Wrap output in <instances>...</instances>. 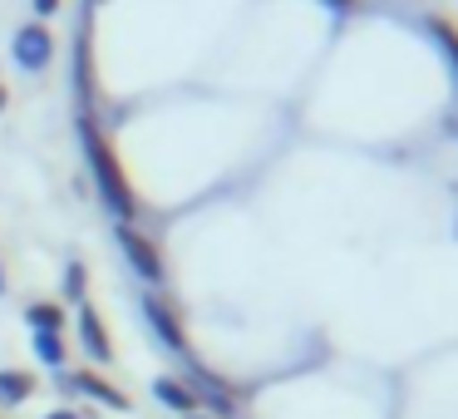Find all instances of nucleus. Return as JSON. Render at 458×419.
Masks as SVG:
<instances>
[{
    "label": "nucleus",
    "mask_w": 458,
    "mask_h": 419,
    "mask_svg": "<svg viewBox=\"0 0 458 419\" xmlns=\"http://www.w3.org/2000/svg\"><path fill=\"white\" fill-rule=\"evenodd\" d=\"M80 139H84V153H89L94 183H99V198L109 202V212L119 222H133V218H139V198H133L129 173H123V163H119V153H114L109 133H104L94 119H80Z\"/></svg>",
    "instance_id": "1"
},
{
    "label": "nucleus",
    "mask_w": 458,
    "mask_h": 419,
    "mask_svg": "<svg viewBox=\"0 0 458 419\" xmlns=\"http://www.w3.org/2000/svg\"><path fill=\"white\" fill-rule=\"evenodd\" d=\"M11 50H15V60H21V70L40 74L45 64L55 60V35H50V25H45V21L21 25V30H15V40H11Z\"/></svg>",
    "instance_id": "2"
},
{
    "label": "nucleus",
    "mask_w": 458,
    "mask_h": 419,
    "mask_svg": "<svg viewBox=\"0 0 458 419\" xmlns=\"http://www.w3.org/2000/svg\"><path fill=\"white\" fill-rule=\"evenodd\" d=\"M119 247L129 252L133 271H139L143 281H153V286H158V281H163V257H158V247H153V242L143 237V232H133L129 222L119 227Z\"/></svg>",
    "instance_id": "3"
},
{
    "label": "nucleus",
    "mask_w": 458,
    "mask_h": 419,
    "mask_svg": "<svg viewBox=\"0 0 458 419\" xmlns=\"http://www.w3.org/2000/svg\"><path fill=\"white\" fill-rule=\"evenodd\" d=\"M143 316H148V326L158 330V340L168 350H188V336H182V321L173 316V306L163 296H143Z\"/></svg>",
    "instance_id": "4"
},
{
    "label": "nucleus",
    "mask_w": 458,
    "mask_h": 419,
    "mask_svg": "<svg viewBox=\"0 0 458 419\" xmlns=\"http://www.w3.org/2000/svg\"><path fill=\"white\" fill-rule=\"evenodd\" d=\"M80 340H84V350H89L94 360H114V340H109L104 316L94 306H80Z\"/></svg>",
    "instance_id": "5"
},
{
    "label": "nucleus",
    "mask_w": 458,
    "mask_h": 419,
    "mask_svg": "<svg viewBox=\"0 0 458 419\" xmlns=\"http://www.w3.org/2000/svg\"><path fill=\"white\" fill-rule=\"evenodd\" d=\"M153 395H158L168 409H178V415H198V409H202L198 389H192L188 380H173V375H158V380H153Z\"/></svg>",
    "instance_id": "6"
},
{
    "label": "nucleus",
    "mask_w": 458,
    "mask_h": 419,
    "mask_svg": "<svg viewBox=\"0 0 458 419\" xmlns=\"http://www.w3.org/2000/svg\"><path fill=\"white\" fill-rule=\"evenodd\" d=\"M74 389L99 399V405H109V409H129V395H123L119 385H109L104 375H94V370H74Z\"/></svg>",
    "instance_id": "7"
},
{
    "label": "nucleus",
    "mask_w": 458,
    "mask_h": 419,
    "mask_svg": "<svg viewBox=\"0 0 458 419\" xmlns=\"http://www.w3.org/2000/svg\"><path fill=\"white\" fill-rule=\"evenodd\" d=\"M188 380H192V385L202 389L198 399H208V405L217 409V415H237V405H232L227 385H222V380H212V375H208V370H202V365H192V370H188Z\"/></svg>",
    "instance_id": "8"
},
{
    "label": "nucleus",
    "mask_w": 458,
    "mask_h": 419,
    "mask_svg": "<svg viewBox=\"0 0 458 419\" xmlns=\"http://www.w3.org/2000/svg\"><path fill=\"white\" fill-rule=\"evenodd\" d=\"M35 395V375L25 370H0V405H21Z\"/></svg>",
    "instance_id": "9"
},
{
    "label": "nucleus",
    "mask_w": 458,
    "mask_h": 419,
    "mask_svg": "<svg viewBox=\"0 0 458 419\" xmlns=\"http://www.w3.org/2000/svg\"><path fill=\"white\" fill-rule=\"evenodd\" d=\"M25 321H30L35 330H64V306L60 301H35V306L25 311Z\"/></svg>",
    "instance_id": "10"
},
{
    "label": "nucleus",
    "mask_w": 458,
    "mask_h": 419,
    "mask_svg": "<svg viewBox=\"0 0 458 419\" xmlns=\"http://www.w3.org/2000/svg\"><path fill=\"white\" fill-rule=\"evenodd\" d=\"M35 355H40L45 365L60 370L64 365V336H60V330H35Z\"/></svg>",
    "instance_id": "11"
},
{
    "label": "nucleus",
    "mask_w": 458,
    "mask_h": 419,
    "mask_svg": "<svg viewBox=\"0 0 458 419\" xmlns=\"http://www.w3.org/2000/svg\"><path fill=\"white\" fill-rule=\"evenodd\" d=\"M84 291H89V271H84L80 261H70V267H64V296L84 301Z\"/></svg>",
    "instance_id": "12"
},
{
    "label": "nucleus",
    "mask_w": 458,
    "mask_h": 419,
    "mask_svg": "<svg viewBox=\"0 0 458 419\" xmlns=\"http://www.w3.org/2000/svg\"><path fill=\"white\" fill-rule=\"evenodd\" d=\"M60 5H64V0H35V15H40V21H45V15H60Z\"/></svg>",
    "instance_id": "13"
},
{
    "label": "nucleus",
    "mask_w": 458,
    "mask_h": 419,
    "mask_svg": "<svg viewBox=\"0 0 458 419\" xmlns=\"http://www.w3.org/2000/svg\"><path fill=\"white\" fill-rule=\"evenodd\" d=\"M45 419H80L74 409H55V415H45Z\"/></svg>",
    "instance_id": "14"
},
{
    "label": "nucleus",
    "mask_w": 458,
    "mask_h": 419,
    "mask_svg": "<svg viewBox=\"0 0 458 419\" xmlns=\"http://www.w3.org/2000/svg\"><path fill=\"white\" fill-rule=\"evenodd\" d=\"M0 109H5V84H0Z\"/></svg>",
    "instance_id": "15"
},
{
    "label": "nucleus",
    "mask_w": 458,
    "mask_h": 419,
    "mask_svg": "<svg viewBox=\"0 0 458 419\" xmlns=\"http://www.w3.org/2000/svg\"><path fill=\"white\" fill-rule=\"evenodd\" d=\"M0 291H5V271H0Z\"/></svg>",
    "instance_id": "16"
},
{
    "label": "nucleus",
    "mask_w": 458,
    "mask_h": 419,
    "mask_svg": "<svg viewBox=\"0 0 458 419\" xmlns=\"http://www.w3.org/2000/svg\"><path fill=\"white\" fill-rule=\"evenodd\" d=\"M335 5H355V0H335Z\"/></svg>",
    "instance_id": "17"
},
{
    "label": "nucleus",
    "mask_w": 458,
    "mask_h": 419,
    "mask_svg": "<svg viewBox=\"0 0 458 419\" xmlns=\"http://www.w3.org/2000/svg\"><path fill=\"white\" fill-rule=\"evenodd\" d=\"M188 419H208V415H188Z\"/></svg>",
    "instance_id": "18"
}]
</instances>
